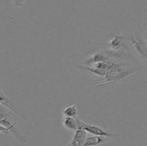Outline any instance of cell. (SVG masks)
Returning a JSON list of instances; mask_svg holds the SVG:
<instances>
[{"label": "cell", "mask_w": 147, "mask_h": 146, "mask_svg": "<svg viewBox=\"0 0 147 146\" xmlns=\"http://www.w3.org/2000/svg\"><path fill=\"white\" fill-rule=\"evenodd\" d=\"M0 125L3 126L8 130L9 133H11L16 138L22 143L25 144L27 143V138L22 134L21 132L16 127L15 123L13 122L11 115L4 108V107L0 105Z\"/></svg>", "instance_id": "obj_1"}, {"label": "cell", "mask_w": 147, "mask_h": 146, "mask_svg": "<svg viewBox=\"0 0 147 146\" xmlns=\"http://www.w3.org/2000/svg\"><path fill=\"white\" fill-rule=\"evenodd\" d=\"M77 120L79 129H82V130H85L86 133H88L90 134L93 135L103 136V137H108V138L109 137L120 136V135L118 134V133H114L113 131H111V130H105L103 128H101V127H98V126L86 124V123H83L78 117H77Z\"/></svg>", "instance_id": "obj_2"}, {"label": "cell", "mask_w": 147, "mask_h": 146, "mask_svg": "<svg viewBox=\"0 0 147 146\" xmlns=\"http://www.w3.org/2000/svg\"><path fill=\"white\" fill-rule=\"evenodd\" d=\"M128 42L131 44L135 52L137 53L144 62L146 61V40L139 36H126Z\"/></svg>", "instance_id": "obj_3"}, {"label": "cell", "mask_w": 147, "mask_h": 146, "mask_svg": "<svg viewBox=\"0 0 147 146\" xmlns=\"http://www.w3.org/2000/svg\"><path fill=\"white\" fill-rule=\"evenodd\" d=\"M0 105L3 106V107H6V108H7L8 110L14 112L16 115H18L19 117H21V118L24 119V120L25 119V117H24V115L20 113V110L17 108V107L11 102V100H10L9 99H8L5 95H4V93H3L1 90H0Z\"/></svg>", "instance_id": "obj_4"}, {"label": "cell", "mask_w": 147, "mask_h": 146, "mask_svg": "<svg viewBox=\"0 0 147 146\" xmlns=\"http://www.w3.org/2000/svg\"><path fill=\"white\" fill-rule=\"evenodd\" d=\"M87 137V133L82 129H78L75 131L71 142L66 146H83Z\"/></svg>", "instance_id": "obj_5"}, {"label": "cell", "mask_w": 147, "mask_h": 146, "mask_svg": "<svg viewBox=\"0 0 147 146\" xmlns=\"http://www.w3.org/2000/svg\"><path fill=\"white\" fill-rule=\"evenodd\" d=\"M107 139L108 137L98 135L86 137L83 146H98L106 142Z\"/></svg>", "instance_id": "obj_6"}, {"label": "cell", "mask_w": 147, "mask_h": 146, "mask_svg": "<svg viewBox=\"0 0 147 146\" xmlns=\"http://www.w3.org/2000/svg\"><path fill=\"white\" fill-rule=\"evenodd\" d=\"M63 127L70 131H76L78 129V124L77 117H65L63 119Z\"/></svg>", "instance_id": "obj_7"}, {"label": "cell", "mask_w": 147, "mask_h": 146, "mask_svg": "<svg viewBox=\"0 0 147 146\" xmlns=\"http://www.w3.org/2000/svg\"><path fill=\"white\" fill-rule=\"evenodd\" d=\"M63 115L65 117H78V110L76 104H72L68 106L63 110Z\"/></svg>", "instance_id": "obj_8"}, {"label": "cell", "mask_w": 147, "mask_h": 146, "mask_svg": "<svg viewBox=\"0 0 147 146\" xmlns=\"http://www.w3.org/2000/svg\"><path fill=\"white\" fill-rule=\"evenodd\" d=\"M26 1H27V0H13V4L15 7H20L24 5Z\"/></svg>", "instance_id": "obj_9"}]
</instances>
